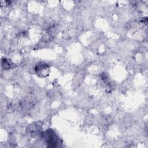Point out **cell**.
Masks as SVG:
<instances>
[{
	"label": "cell",
	"mask_w": 148,
	"mask_h": 148,
	"mask_svg": "<svg viewBox=\"0 0 148 148\" xmlns=\"http://www.w3.org/2000/svg\"><path fill=\"white\" fill-rule=\"evenodd\" d=\"M42 138L48 147H56L58 143V138L51 129H48L42 134Z\"/></svg>",
	"instance_id": "1"
},
{
	"label": "cell",
	"mask_w": 148,
	"mask_h": 148,
	"mask_svg": "<svg viewBox=\"0 0 148 148\" xmlns=\"http://www.w3.org/2000/svg\"><path fill=\"white\" fill-rule=\"evenodd\" d=\"M36 75L40 77H47L50 73V66L46 63L39 62L35 68Z\"/></svg>",
	"instance_id": "2"
}]
</instances>
